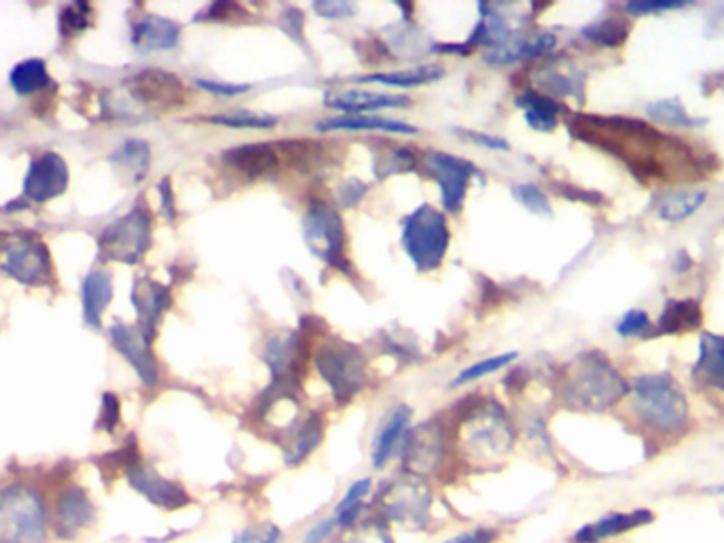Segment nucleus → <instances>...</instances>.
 Masks as SVG:
<instances>
[{"label":"nucleus","mask_w":724,"mask_h":543,"mask_svg":"<svg viewBox=\"0 0 724 543\" xmlns=\"http://www.w3.org/2000/svg\"><path fill=\"white\" fill-rule=\"evenodd\" d=\"M340 543H394L392 527H388L378 514L363 516L356 524L342 531Z\"/></svg>","instance_id":"nucleus-33"},{"label":"nucleus","mask_w":724,"mask_h":543,"mask_svg":"<svg viewBox=\"0 0 724 543\" xmlns=\"http://www.w3.org/2000/svg\"><path fill=\"white\" fill-rule=\"evenodd\" d=\"M462 137H466L468 141L477 143V145L485 146V149H494V151H509L511 146L500 139V137H491V134H482V132H473V130H460Z\"/></svg>","instance_id":"nucleus-49"},{"label":"nucleus","mask_w":724,"mask_h":543,"mask_svg":"<svg viewBox=\"0 0 724 543\" xmlns=\"http://www.w3.org/2000/svg\"><path fill=\"white\" fill-rule=\"evenodd\" d=\"M515 357H518L515 353H507V355H498V357H489L485 362L475 363L468 369L460 371L458 378L451 382V387H462L466 382H475V380H479L483 376H489V374L507 367L509 363L515 362Z\"/></svg>","instance_id":"nucleus-40"},{"label":"nucleus","mask_w":724,"mask_h":543,"mask_svg":"<svg viewBox=\"0 0 724 543\" xmlns=\"http://www.w3.org/2000/svg\"><path fill=\"white\" fill-rule=\"evenodd\" d=\"M518 105L525 113V121L538 132H551L559 121V105L538 92H525L518 98Z\"/></svg>","instance_id":"nucleus-30"},{"label":"nucleus","mask_w":724,"mask_h":543,"mask_svg":"<svg viewBox=\"0 0 724 543\" xmlns=\"http://www.w3.org/2000/svg\"><path fill=\"white\" fill-rule=\"evenodd\" d=\"M110 340L117 353H121L126 362L137 369L142 385L153 389L159 380V365L151 353V340L140 331L139 327L126 323H115L110 327Z\"/></svg>","instance_id":"nucleus-16"},{"label":"nucleus","mask_w":724,"mask_h":543,"mask_svg":"<svg viewBox=\"0 0 724 543\" xmlns=\"http://www.w3.org/2000/svg\"><path fill=\"white\" fill-rule=\"evenodd\" d=\"M403 470L410 475L426 477L439 470L448 452V435L437 423H424L407 432L403 441Z\"/></svg>","instance_id":"nucleus-11"},{"label":"nucleus","mask_w":724,"mask_h":543,"mask_svg":"<svg viewBox=\"0 0 724 543\" xmlns=\"http://www.w3.org/2000/svg\"><path fill=\"white\" fill-rule=\"evenodd\" d=\"M83 297V319L90 327H100L104 310L112 299V279L104 270H94L85 276L81 285Z\"/></svg>","instance_id":"nucleus-25"},{"label":"nucleus","mask_w":724,"mask_h":543,"mask_svg":"<svg viewBox=\"0 0 724 543\" xmlns=\"http://www.w3.org/2000/svg\"><path fill=\"white\" fill-rule=\"evenodd\" d=\"M365 191H367V185H363L360 181H352L349 185H345L342 204L344 206H354L360 200V196H365Z\"/></svg>","instance_id":"nucleus-51"},{"label":"nucleus","mask_w":724,"mask_h":543,"mask_svg":"<svg viewBox=\"0 0 724 543\" xmlns=\"http://www.w3.org/2000/svg\"><path fill=\"white\" fill-rule=\"evenodd\" d=\"M627 391V382L610 362L597 355H585L572 363V369L566 374L561 396L572 410L602 412L619 403Z\"/></svg>","instance_id":"nucleus-2"},{"label":"nucleus","mask_w":724,"mask_h":543,"mask_svg":"<svg viewBox=\"0 0 724 543\" xmlns=\"http://www.w3.org/2000/svg\"><path fill=\"white\" fill-rule=\"evenodd\" d=\"M180 26L159 15H144L132 28V43L142 51H168L178 45Z\"/></svg>","instance_id":"nucleus-23"},{"label":"nucleus","mask_w":724,"mask_h":543,"mask_svg":"<svg viewBox=\"0 0 724 543\" xmlns=\"http://www.w3.org/2000/svg\"><path fill=\"white\" fill-rule=\"evenodd\" d=\"M92 24V7L85 2H74L62 9L60 13V31L62 37H79Z\"/></svg>","instance_id":"nucleus-38"},{"label":"nucleus","mask_w":724,"mask_h":543,"mask_svg":"<svg viewBox=\"0 0 724 543\" xmlns=\"http://www.w3.org/2000/svg\"><path fill=\"white\" fill-rule=\"evenodd\" d=\"M373 493V480L371 477H363L356 480L347 491H345L342 501L335 507L333 511V520L337 522V529L345 531L352 524H356L363 516H365V507H367V499Z\"/></svg>","instance_id":"nucleus-28"},{"label":"nucleus","mask_w":724,"mask_h":543,"mask_svg":"<svg viewBox=\"0 0 724 543\" xmlns=\"http://www.w3.org/2000/svg\"><path fill=\"white\" fill-rule=\"evenodd\" d=\"M324 437V421L320 414L311 412L310 416L306 421H301L284 444V459H286V465L295 468V465H301L311 452L320 446Z\"/></svg>","instance_id":"nucleus-24"},{"label":"nucleus","mask_w":724,"mask_h":543,"mask_svg":"<svg viewBox=\"0 0 724 543\" xmlns=\"http://www.w3.org/2000/svg\"><path fill=\"white\" fill-rule=\"evenodd\" d=\"M410 105L407 96H392L380 92H344L327 98V107L345 110L352 115H365L367 110L403 109Z\"/></svg>","instance_id":"nucleus-26"},{"label":"nucleus","mask_w":724,"mask_h":543,"mask_svg":"<svg viewBox=\"0 0 724 543\" xmlns=\"http://www.w3.org/2000/svg\"><path fill=\"white\" fill-rule=\"evenodd\" d=\"M337 531H340L337 522L331 516V518H324V520L311 524L310 529L304 533L301 543H327Z\"/></svg>","instance_id":"nucleus-47"},{"label":"nucleus","mask_w":724,"mask_h":543,"mask_svg":"<svg viewBox=\"0 0 724 543\" xmlns=\"http://www.w3.org/2000/svg\"><path fill=\"white\" fill-rule=\"evenodd\" d=\"M284 533L274 522H257L240 529L232 543H282Z\"/></svg>","instance_id":"nucleus-41"},{"label":"nucleus","mask_w":724,"mask_h":543,"mask_svg":"<svg viewBox=\"0 0 724 543\" xmlns=\"http://www.w3.org/2000/svg\"><path fill=\"white\" fill-rule=\"evenodd\" d=\"M198 85L202 90H206L210 94L216 96H240L244 92L250 90V85H236V83H218V81H198Z\"/></svg>","instance_id":"nucleus-48"},{"label":"nucleus","mask_w":724,"mask_h":543,"mask_svg":"<svg viewBox=\"0 0 724 543\" xmlns=\"http://www.w3.org/2000/svg\"><path fill=\"white\" fill-rule=\"evenodd\" d=\"M11 87L20 94V96H31L36 92H43L45 87L51 85V76L47 73V64L38 58H31L24 60L20 64L13 67V71L9 74Z\"/></svg>","instance_id":"nucleus-31"},{"label":"nucleus","mask_w":724,"mask_h":543,"mask_svg":"<svg viewBox=\"0 0 724 543\" xmlns=\"http://www.w3.org/2000/svg\"><path fill=\"white\" fill-rule=\"evenodd\" d=\"M430 168L435 179L441 185L443 209L448 213H458L464 204L468 181L475 175V166L462 157L435 151L430 155Z\"/></svg>","instance_id":"nucleus-17"},{"label":"nucleus","mask_w":724,"mask_h":543,"mask_svg":"<svg viewBox=\"0 0 724 543\" xmlns=\"http://www.w3.org/2000/svg\"><path fill=\"white\" fill-rule=\"evenodd\" d=\"M519 202L534 215H551V206L547 196L536 185H518L513 189Z\"/></svg>","instance_id":"nucleus-42"},{"label":"nucleus","mask_w":724,"mask_h":543,"mask_svg":"<svg viewBox=\"0 0 724 543\" xmlns=\"http://www.w3.org/2000/svg\"><path fill=\"white\" fill-rule=\"evenodd\" d=\"M412 408L407 405H394L385 418L381 421L376 437H373V448H371V463L376 470H383L394 452L403 446L405 435L412 423Z\"/></svg>","instance_id":"nucleus-18"},{"label":"nucleus","mask_w":724,"mask_h":543,"mask_svg":"<svg viewBox=\"0 0 724 543\" xmlns=\"http://www.w3.org/2000/svg\"><path fill=\"white\" fill-rule=\"evenodd\" d=\"M705 198L708 196L703 191H687V193L669 196V198H665L658 204V217L663 219V221H669V223L685 221V219L695 215L703 206Z\"/></svg>","instance_id":"nucleus-34"},{"label":"nucleus","mask_w":724,"mask_h":543,"mask_svg":"<svg viewBox=\"0 0 724 543\" xmlns=\"http://www.w3.org/2000/svg\"><path fill=\"white\" fill-rule=\"evenodd\" d=\"M703 321V312L701 306L692 299H674L667 302L658 326H656V333L661 335H669V333H685L690 329H697Z\"/></svg>","instance_id":"nucleus-29"},{"label":"nucleus","mask_w":724,"mask_h":543,"mask_svg":"<svg viewBox=\"0 0 724 543\" xmlns=\"http://www.w3.org/2000/svg\"><path fill=\"white\" fill-rule=\"evenodd\" d=\"M446 71L441 67H417L410 71H399V73H378L360 76V83H381L388 87H419L426 83L439 81Z\"/></svg>","instance_id":"nucleus-32"},{"label":"nucleus","mask_w":724,"mask_h":543,"mask_svg":"<svg viewBox=\"0 0 724 543\" xmlns=\"http://www.w3.org/2000/svg\"><path fill=\"white\" fill-rule=\"evenodd\" d=\"M130 486L142 495L151 506L159 507L164 511H176L182 507L191 506L193 499L182 484L162 475L153 465L139 459L130 470L126 471Z\"/></svg>","instance_id":"nucleus-12"},{"label":"nucleus","mask_w":724,"mask_h":543,"mask_svg":"<svg viewBox=\"0 0 724 543\" xmlns=\"http://www.w3.org/2000/svg\"><path fill=\"white\" fill-rule=\"evenodd\" d=\"M646 113L658 123H667V126H676V128H695V126L703 123V121L692 119L678 101L653 103V105H649Z\"/></svg>","instance_id":"nucleus-36"},{"label":"nucleus","mask_w":724,"mask_h":543,"mask_svg":"<svg viewBox=\"0 0 724 543\" xmlns=\"http://www.w3.org/2000/svg\"><path fill=\"white\" fill-rule=\"evenodd\" d=\"M132 302L139 312L140 331L153 340L164 312L170 306V291L149 276H140L132 290Z\"/></svg>","instance_id":"nucleus-19"},{"label":"nucleus","mask_w":724,"mask_h":543,"mask_svg":"<svg viewBox=\"0 0 724 543\" xmlns=\"http://www.w3.org/2000/svg\"><path fill=\"white\" fill-rule=\"evenodd\" d=\"M119 421H121V401L112 393H104L98 427L104 432H108V434H112L117 429Z\"/></svg>","instance_id":"nucleus-44"},{"label":"nucleus","mask_w":724,"mask_h":543,"mask_svg":"<svg viewBox=\"0 0 724 543\" xmlns=\"http://www.w3.org/2000/svg\"><path fill=\"white\" fill-rule=\"evenodd\" d=\"M304 238L311 253L329 265H342L345 251L344 221L324 202H311L304 217Z\"/></svg>","instance_id":"nucleus-10"},{"label":"nucleus","mask_w":724,"mask_h":543,"mask_svg":"<svg viewBox=\"0 0 724 543\" xmlns=\"http://www.w3.org/2000/svg\"><path fill=\"white\" fill-rule=\"evenodd\" d=\"M320 132L347 130V132H383V134H417L419 130L410 123L380 117V115H342L329 117L318 123Z\"/></svg>","instance_id":"nucleus-22"},{"label":"nucleus","mask_w":724,"mask_h":543,"mask_svg":"<svg viewBox=\"0 0 724 543\" xmlns=\"http://www.w3.org/2000/svg\"><path fill=\"white\" fill-rule=\"evenodd\" d=\"M0 268L28 287H45L54 276L49 249L35 236H13L0 243Z\"/></svg>","instance_id":"nucleus-8"},{"label":"nucleus","mask_w":724,"mask_h":543,"mask_svg":"<svg viewBox=\"0 0 724 543\" xmlns=\"http://www.w3.org/2000/svg\"><path fill=\"white\" fill-rule=\"evenodd\" d=\"M692 376L703 387L724 391V335H701L699 357L692 367Z\"/></svg>","instance_id":"nucleus-21"},{"label":"nucleus","mask_w":724,"mask_h":543,"mask_svg":"<svg viewBox=\"0 0 724 543\" xmlns=\"http://www.w3.org/2000/svg\"><path fill=\"white\" fill-rule=\"evenodd\" d=\"M500 540V531L489 524H477L473 529H466L443 543H496Z\"/></svg>","instance_id":"nucleus-43"},{"label":"nucleus","mask_w":724,"mask_h":543,"mask_svg":"<svg viewBox=\"0 0 724 543\" xmlns=\"http://www.w3.org/2000/svg\"><path fill=\"white\" fill-rule=\"evenodd\" d=\"M373 507L388 527L422 531L430 522L432 488L426 477L403 473L381 486L376 493Z\"/></svg>","instance_id":"nucleus-3"},{"label":"nucleus","mask_w":724,"mask_h":543,"mask_svg":"<svg viewBox=\"0 0 724 543\" xmlns=\"http://www.w3.org/2000/svg\"><path fill=\"white\" fill-rule=\"evenodd\" d=\"M683 2H629L625 9L633 15H642L649 11H667V9H678Z\"/></svg>","instance_id":"nucleus-50"},{"label":"nucleus","mask_w":724,"mask_h":543,"mask_svg":"<svg viewBox=\"0 0 724 543\" xmlns=\"http://www.w3.org/2000/svg\"><path fill=\"white\" fill-rule=\"evenodd\" d=\"M653 522V514L649 509H636L629 514H610L593 524H585L577 531L574 543H600L608 538H617L638 527Z\"/></svg>","instance_id":"nucleus-20"},{"label":"nucleus","mask_w":724,"mask_h":543,"mask_svg":"<svg viewBox=\"0 0 724 543\" xmlns=\"http://www.w3.org/2000/svg\"><path fill=\"white\" fill-rule=\"evenodd\" d=\"M110 160L126 173H132L134 179H142L151 164V149L144 141H128Z\"/></svg>","instance_id":"nucleus-35"},{"label":"nucleus","mask_w":724,"mask_h":543,"mask_svg":"<svg viewBox=\"0 0 724 543\" xmlns=\"http://www.w3.org/2000/svg\"><path fill=\"white\" fill-rule=\"evenodd\" d=\"M636 408L646 425L676 434L689 421V403L669 374H646L633 382Z\"/></svg>","instance_id":"nucleus-5"},{"label":"nucleus","mask_w":724,"mask_h":543,"mask_svg":"<svg viewBox=\"0 0 724 543\" xmlns=\"http://www.w3.org/2000/svg\"><path fill=\"white\" fill-rule=\"evenodd\" d=\"M128 87L140 105L162 107V109L185 105V96H187L182 81L176 74L166 73L159 69L140 71L130 79Z\"/></svg>","instance_id":"nucleus-14"},{"label":"nucleus","mask_w":724,"mask_h":543,"mask_svg":"<svg viewBox=\"0 0 724 543\" xmlns=\"http://www.w3.org/2000/svg\"><path fill=\"white\" fill-rule=\"evenodd\" d=\"M96 506L83 488H67L54 506V531L60 540H76L96 522Z\"/></svg>","instance_id":"nucleus-15"},{"label":"nucleus","mask_w":724,"mask_h":543,"mask_svg":"<svg viewBox=\"0 0 724 543\" xmlns=\"http://www.w3.org/2000/svg\"><path fill=\"white\" fill-rule=\"evenodd\" d=\"M210 123L229 126V128H252V130H270L277 126L276 117L272 115H254V113H236V115H214L207 117Z\"/></svg>","instance_id":"nucleus-39"},{"label":"nucleus","mask_w":724,"mask_h":543,"mask_svg":"<svg viewBox=\"0 0 724 543\" xmlns=\"http://www.w3.org/2000/svg\"><path fill=\"white\" fill-rule=\"evenodd\" d=\"M98 245L108 259L137 263L151 247V215L142 206L134 209L126 217L108 225L98 238Z\"/></svg>","instance_id":"nucleus-9"},{"label":"nucleus","mask_w":724,"mask_h":543,"mask_svg":"<svg viewBox=\"0 0 724 543\" xmlns=\"http://www.w3.org/2000/svg\"><path fill=\"white\" fill-rule=\"evenodd\" d=\"M651 326H653V323L649 321V315H646V312H642V310H631V312L625 315V319H622L619 327H617V331H619V335L629 338V335H642V333H649Z\"/></svg>","instance_id":"nucleus-46"},{"label":"nucleus","mask_w":724,"mask_h":543,"mask_svg":"<svg viewBox=\"0 0 724 543\" xmlns=\"http://www.w3.org/2000/svg\"><path fill=\"white\" fill-rule=\"evenodd\" d=\"M460 444L468 461H498L515 446V429L500 403L482 401L462 416Z\"/></svg>","instance_id":"nucleus-1"},{"label":"nucleus","mask_w":724,"mask_h":543,"mask_svg":"<svg viewBox=\"0 0 724 543\" xmlns=\"http://www.w3.org/2000/svg\"><path fill=\"white\" fill-rule=\"evenodd\" d=\"M403 247L414 261L417 272H432L448 253V219L430 204L417 206L403 221Z\"/></svg>","instance_id":"nucleus-6"},{"label":"nucleus","mask_w":724,"mask_h":543,"mask_svg":"<svg viewBox=\"0 0 724 543\" xmlns=\"http://www.w3.org/2000/svg\"><path fill=\"white\" fill-rule=\"evenodd\" d=\"M313 11L329 20H345L356 13V4L349 0H345V2L344 0H322V2H313Z\"/></svg>","instance_id":"nucleus-45"},{"label":"nucleus","mask_w":724,"mask_h":543,"mask_svg":"<svg viewBox=\"0 0 724 543\" xmlns=\"http://www.w3.org/2000/svg\"><path fill=\"white\" fill-rule=\"evenodd\" d=\"M627 33H629V26L617 17H608L604 22H597V24L585 28V37L593 40V43H597V45H604V47L621 45L627 40Z\"/></svg>","instance_id":"nucleus-37"},{"label":"nucleus","mask_w":724,"mask_h":543,"mask_svg":"<svg viewBox=\"0 0 724 543\" xmlns=\"http://www.w3.org/2000/svg\"><path fill=\"white\" fill-rule=\"evenodd\" d=\"M69 181L67 160L56 151H47L33 160V164L28 168V175L24 181V198L35 204L49 202L69 189Z\"/></svg>","instance_id":"nucleus-13"},{"label":"nucleus","mask_w":724,"mask_h":543,"mask_svg":"<svg viewBox=\"0 0 724 543\" xmlns=\"http://www.w3.org/2000/svg\"><path fill=\"white\" fill-rule=\"evenodd\" d=\"M223 160L248 177H261L277 168V153L270 145H246L225 151Z\"/></svg>","instance_id":"nucleus-27"},{"label":"nucleus","mask_w":724,"mask_h":543,"mask_svg":"<svg viewBox=\"0 0 724 543\" xmlns=\"http://www.w3.org/2000/svg\"><path fill=\"white\" fill-rule=\"evenodd\" d=\"M49 509L45 497L28 484L0 491V543H47Z\"/></svg>","instance_id":"nucleus-4"},{"label":"nucleus","mask_w":724,"mask_h":543,"mask_svg":"<svg viewBox=\"0 0 724 543\" xmlns=\"http://www.w3.org/2000/svg\"><path fill=\"white\" fill-rule=\"evenodd\" d=\"M316 367L340 405H345L365 387L363 355L347 342H327L316 355Z\"/></svg>","instance_id":"nucleus-7"}]
</instances>
